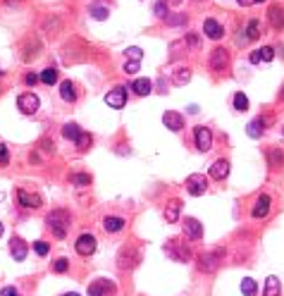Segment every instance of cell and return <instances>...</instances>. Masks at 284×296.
I'll use <instances>...</instances> for the list:
<instances>
[{"label":"cell","instance_id":"8992f818","mask_svg":"<svg viewBox=\"0 0 284 296\" xmlns=\"http://www.w3.org/2000/svg\"><path fill=\"white\" fill-rule=\"evenodd\" d=\"M74 248H77V253L79 256H91L93 251H96V237L93 234H81L79 239H77V244H74Z\"/></svg>","mask_w":284,"mask_h":296},{"label":"cell","instance_id":"30bf717a","mask_svg":"<svg viewBox=\"0 0 284 296\" xmlns=\"http://www.w3.org/2000/svg\"><path fill=\"white\" fill-rule=\"evenodd\" d=\"M105 103L110 108H115V110H120V108H125L127 103V91L122 86H117V89H112V91L105 96Z\"/></svg>","mask_w":284,"mask_h":296},{"label":"cell","instance_id":"4fadbf2b","mask_svg":"<svg viewBox=\"0 0 284 296\" xmlns=\"http://www.w3.org/2000/svg\"><path fill=\"white\" fill-rule=\"evenodd\" d=\"M162 122H165V127H167L170 131H181L184 129V117L175 110L165 112V115H162Z\"/></svg>","mask_w":284,"mask_h":296},{"label":"cell","instance_id":"52a82bcc","mask_svg":"<svg viewBox=\"0 0 284 296\" xmlns=\"http://www.w3.org/2000/svg\"><path fill=\"white\" fill-rule=\"evenodd\" d=\"M107 294H115V282H110V279H96V282H91L89 296H107Z\"/></svg>","mask_w":284,"mask_h":296},{"label":"cell","instance_id":"74e56055","mask_svg":"<svg viewBox=\"0 0 284 296\" xmlns=\"http://www.w3.org/2000/svg\"><path fill=\"white\" fill-rule=\"evenodd\" d=\"M67 268H70V260H67V258L55 260V265H53V270H55V272H67Z\"/></svg>","mask_w":284,"mask_h":296},{"label":"cell","instance_id":"8fae6325","mask_svg":"<svg viewBox=\"0 0 284 296\" xmlns=\"http://www.w3.org/2000/svg\"><path fill=\"white\" fill-rule=\"evenodd\" d=\"M10 253H12V258L22 263V260L26 258V253H29V246H26V241L19 239V237H12L10 239Z\"/></svg>","mask_w":284,"mask_h":296},{"label":"cell","instance_id":"4316f807","mask_svg":"<svg viewBox=\"0 0 284 296\" xmlns=\"http://www.w3.org/2000/svg\"><path fill=\"white\" fill-rule=\"evenodd\" d=\"M38 79H41L43 84H48V86H53L55 81H57V70H55V67H46L43 72L38 74Z\"/></svg>","mask_w":284,"mask_h":296},{"label":"cell","instance_id":"816d5d0a","mask_svg":"<svg viewBox=\"0 0 284 296\" xmlns=\"http://www.w3.org/2000/svg\"><path fill=\"white\" fill-rule=\"evenodd\" d=\"M0 237H2V222H0Z\"/></svg>","mask_w":284,"mask_h":296},{"label":"cell","instance_id":"e0dca14e","mask_svg":"<svg viewBox=\"0 0 284 296\" xmlns=\"http://www.w3.org/2000/svg\"><path fill=\"white\" fill-rule=\"evenodd\" d=\"M267 210H270V196H267V194H260V196L256 198L253 208H251V215H253V218H265Z\"/></svg>","mask_w":284,"mask_h":296},{"label":"cell","instance_id":"6da1fadb","mask_svg":"<svg viewBox=\"0 0 284 296\" xmlns=\"http://www.w3.org/2000/svg\"><path fill=\"white\" fill-rule=\"evenodd\" d=\"M46 222H48V229L53 232L57 239H65V237H67V229H70V213H67V210L57 208V210H53V213L46 218Z\"/></svg>","mask_w":284,"mask_h":296},{"label":"cell","instance_id":"9a60e30c","mask_svg":"<svg viewBox=\"0 0 284 296\" xmlns=\"http://www.w3.org/2000/svg\"><path fill=\"white\" fill-rule=\"evenodd\" d=\"M267 124H270V120H267V117H256V120H251V122H249L246 134H249L251 139H258V136H263V131H265Z\"/></svg>","mask_w":284,"mask_h":296},{"label":"cell","instance_id":"d590c367","mask_svg":"<svg viewBox=\"0 0 284 296\" xmlns=\"http://www.w3.org/2000/svg\"><path fill=\"white\" fill-rule=\"evenodd\" d=\"M153 12H155L158 17H167V2H165V0H158L155 7H153Z\"/></svg>","mask_w":284,"mask_h":296},{"label":"cell","instance_id":"7bdbcfd3","mask_svg":"<svg viewBox=\"0 0 284 296\" xmlns=\"http://www.w3.org/2000/svg\"><path fill=\"white\" fill-rule=\"evenodd\" d=\"M10 163V153H7V146L0 144V165H7Z\"/></svg>","mask_w":284,"mask_h":296},{"label":"cell","instance_id":"ba28073f","mask_svg":"<svg viewBox=\"0 0 284 296\" xmlns=\"http://www.w3.org/2000/svg\"><path fill=\"white\" fill-rule=\"evenodd\" d=\"M165 251H167V256H172L175 260H189V258H191V251H189V246H184V244H177V241H167Z\"/></svg>","mask_w":284,"mask_h":296},{"label":"cell","instance_id":"7a4b0ae2","mask_svg":"<svg viewBox=\"0 0 284 296\" xmlns=\"http://www.w3.org/2000/svg\"><path fill=\"white\" fill-rule=\"evenodd\" d=\"M220 263H222V253H220V251L203 253V256L198 258V270L206 272V275H210V272H215V270L220 268Z\"/></svg>","mask_w":284,"mask_h":296},{"label":"cell","instance_id":"c3c4849f","mask_svg":"<svg viewBox=\"0 0 284 296\" xmlns=\"http://www.w3.org/2000/svg\"><path fill=\"white\" fill-rule=\"evenodd\" d=\"M236 2H239V5H244V7H246V5H253V0H236Z\"/></svg>","mask_w":284,"mask_h":296},{"label":"cell","instance_id":"ee69618b","mask_svg":"<svg viewBox=\"0 0 284 296\" xmlns=\"http://www.w3.org/2000/svg\"><path fill=\"white\" fill-rule=\"evenodd\" d=\"M0 296H19V292L15 289V287H5V289L0 292Z\"/></svg>","mask_w":284,"mask_h":296},{"label":"cell","instance_id":"f6af8a7d","mask_svg":"<svg viewBox=\"0 0 284 296\" xmlns=\"http://www.w3.org/2000/svg\"><path fill=\"white\" fill-rule=\"evenodd\" d=\"M24 81H26L29 86H34L36 81H38V76H36V74H26V76H24Z\"/></svg>","mask_w":284,"mask_h":296},{"label":"cell","instance_id":"7402d4cb","mask_svg":"<svg viewBox=\"0 0 284 296\" xmlns=\"http://www.w3.org/2000/svg\"><path fill=\"white\" fill-rule=\"evenodd\" d=\"M179 210H181V203H179L177 198L170 201V203L165 205V220L170 222V224H175V222L179 220Z\"/></svg>","mask_w":284,"mask_h":296},{"label":"cell","instance_id":"bcb514c9","mask_svg":"<svg viewBox=\"0 0 284 296\" xmlns=\"http://www.w3.org/2000/svg\"><path fill=\"white\" fill-rule=\"evenodd\" d=\"M251 62H253V65H258V62H260V53H258V50H253V53H251V57H249Z\"/></svg>","mask_w":284,"mask_h":296},{"label":"cell","instance_id":"e575fe53","mask_svg":"<svg viewBox=\"0 0 284 296\" xmlns=\"http://www.w3.org/2000/svg\"><path fill=\"white\" fill-rule=\"evenodd\" d=\"M127 57H129V60H136V62H141L143 50H141V48H136V46H131V48H127Z\"/></svg>","mask_w":284,"mask_h":296},{"label":"cell","instance_id":"5b68a950","mask_svg":"<svg viewBox=\"0 0 284 296\" xmlns=\"http://www.w3.org/2000/svg\"><path fill=\"white\" fill-rule=\"evenodd\" d=\"M17 108L24 115H34L36 110H38V96L36 93H22L17 98Z\"/></svg>","mask_w":284,"mask_h":296},{"label":"cell","instance_id":"d6986e66","mask_svg":"<svg viewBox=\"0 0 284 296\" xmlns=\"http://www.w3.org/2000/svg\"><path fill=\"white\" fill-rule=\"evenodd\" d=\"M227 174H230V163H227V160L220 158V160H215L213 165H210V177H213V179L222 182Z\"/></svg>","mask_w":284,"mask_h":296},{"label":"cell","instance_id":"d4e9b609","mask_svg":"<svg viewBox=\"0 0 284 296\" xmlns=\"http://www.w3.org/2000/svg\"><path fill=\"white\" fill-rule=\"evenodd\" d=\"M256 38H260V22L251 19L246 24V41H256Z\"/></svg>","mask_w":284,"mask_h":296},{"label":"cell","instance_id":"836d02e7","mask_svg":"<svg viewBox=\"0 0 284 296\" xmlns=\"http://www.w3.org/2000/svg\"><path fill=\"white\" fill-rule=\"evenodd\" d=\"M258 53H260V62H270V60L275 57V48H270V46H263Z\"/></svg>","mask_w":284,"mask_h":296},{"label":"cell","instance_id":"f35d334b","mask_svg":"<svg viewBox=\"0 0 284 296\" xmlns=\"http://www.w3.org/2000/svg\"><path fill=\"white\" fill-rule=\"evenodd\" d=\"M139 67H141V62H136V60H127V62H125V72L127 74L139 72Z\"/></svg>","mask_w":284,"mask_h":296},{"label":"cell","instance_id":"83f0119b","mask_svg":"<svg viewBox=\"0 0 284 296\" xmlns=\"http://www.w3.org/2000/svg\"><path fill=\"white\" fill-rule=\"evenodd\" d=\"M263 296H280V279H277V277H267Z\"/></svg>","mask_w":284,"mask_h":296},{"label":"cell","instance_id":"d6a6232c","mask_svg":"<svg viewBox=\"0 0 284 296\" xmlns=\"http://www.w3.org/2000/svg\"><path fill=\"white\" fill-rule=\"evenodd\" d=\"M284 163V155L277 150V148H270V165L272 167H280Z\"/></svg>","mask_w":284,"mask_h":296},{"label":"cell","instance_id":"484cf974","mask_svg":"<svg viewBox=\"0 0 284 296\" xmlns=\"http://www.w3.org/2000/svg\"><path fill=\"white\" fill-rule=\"evenodd\" d=\"M131 89L139 93V96H148V93H151V89H153V84H151L148 79H136V81L131 84Z\"/></svg>","mask_w":284,"mask_h":296},{"label":"cell","instance_id":"f907efd6","mask_svg":"<svg viewBox=\"0 0 284 296\" xmlns=\"http://www.w3.org/2000/svg\"><path fill=\"white\" fill-rule=\"evenodd\" d=\"M256 2H265V0H253V5H256Z\"/></svg>","mask_w":284,"mask_h":296},{"label":"cell","instance_id":"ac0fdd59","mask_svg":"<svg viewBox=\"0 0 284 296\" xmlns=\"http://www.w3.org/2000/svg\"><path fill=\"white\" fill-rule=\"evenodd\" d=\"M184 232L189 239H201L203 237V224L196 220V218H186L184 220Z\"/></svg>","mask_w":284,"mask_h":296},{"label":"cell","instance_id":"9c48e42d","mask_svg":"<svg viewBox=\"0 0 284 296\" xmlns=\"http://www.w3.org/2000/svg\"><path fill=\"white\" fill-rule=\"evenodd\" d=\"M136 263H141L139 251H136V248H131V246L122 248V253H120V268H122V270H127V268H134Z\"/></svg>","mask_w":284,"mask_h":296},{"label":"cell","instance_id":"603a6c76","mask_svg":"<svg viewBox=\"0 0 284 296\" xmlns=\"http://www.w3.org/2000/svg\"><path fill=\"white\" fill-rule=\"evenodd\" d=\"M60 96H62V100H67V103H74V100H77L74 84H72V81H62V84H60Z\"/></svg>","mask_w":284,"mask_h":296},{"label":"cell","instance_id":"ab89813d","mask_svg":"<svg viewBox=\"0 0 284 296\" xmlns=\"http://www.w3.org/2000/svg\"><path fill=\"white\" fill-rule=\"evenodd\" d=\"M48 248H51V246H48L46 241H36L34 244V251L38 253V256H48Z\"/></svg>","mask_w":284,"mask_h":296},{"label":"cell","instance_id":"4dcf8cb0","mask_svg":"<svg viewBox=\"0 0 284 296\" xmlns=\"http://www.w3.org/2000/svg\"><path fill=\"white\" fill-rule=\"evenodd\" d=\"M256 292H258V287H256V282L251 277L241 279V294L244 296H256Z\"/></svg>","mask_w":284,"mask_h":296},{"label":"cell","instance_id":"cb8c5ba5","mask_svg":"<svg viewBox=\"0 0 284 296\" xmlns=\"http://www.w3.org/2000/svg\"><path fill=\"white\" fill-rule=\"evenodd\" d=\"M172 81H175L177 86H184V84H189V81H191V70H189V67H179L177 72L172 74Z\"/></svg>","mask_w":284,"mask_h":296},{"label":"cell","instance_id":"3957f363","mask_svg":"<svg viewBox=\"0 0 284 296\" xmlns=\"http://www.w3.org/2000/svg\"><path fill=\"white\" fill-rule=\"evenodd\" d=\"M186 189H189L191 196H201V194H206V189H208V179H206L201 172H194V174L186 177Z\"/></svg>","mask_w":284,"mask_h":296},{"label":"cell","instance_id":"5bb4252c","mask_svg":"<svg viewBox=\"0 0 284 296\" xmlns=\"http://www.w3.org/2000/svg\"><path fill=\"white\" fill-rule=\"evenodd\" d=\"M227 62H230V53L225 50V48H215L213 53H210V67L213 70H225L227 67Z\"/></svg>","mask_w":284,"mask_h":296},{"label":"cell","instance_id":"2e32d148","mask_svg":"<svg viewBox=\"0 0 284 296\" xmlns=\"http://www.w3.org/2000/svg\"><path fill=\"white\" fill-rule=\"evenodd\" d=\"M17 201L22 208H41V196H38V194H29V191H24V189L17 191Z\"/></svg>","mask_w":284,"mask_h":296},{"label":"cell","instance_id":"7dc6e473","mask_svg":"<svg viewBox=\"0 0 284 296\" xmlns=\"http://www.w3.org/2000/svg\"><path fill=\"white\" fill-rule=\"evenodd\" d=\"M189 43H191V46H198V36H194V34H189Z\"/></svg>","mask_w":284,"mask_h":296},{"label":"cell","instance_id":"8d00e7d4","mask_svg":"<svg viewBox=\"0 0 284 296\" xmlns=\"http://www.w3.org/2000/svg\"><path fill=\"white\" fill-rule=\"evenodd\" d=\"M91 15H93L96 19H105L107 15H110V10H107V7H98V5H96V7H91Z\"/></svg>","mask_w":284,"mask_h":296},{"label":"cell","instance_id":"f1b7e54d","mask_svg":"<svg viewBox=\"0 0 284 296\" xmlns=\"http://www.w3.org/2000/svg\"><path fill=\"white\" fill-rule=\"evenodd\" d=\"M79 134H81V129H79L74 122H70V124H65V127H62V136H65V139H70V141H77V139H79Z\"/></svg>","mask_w":284,"mask_h":296},{"label":"cell","instance_id":"7c38bea8","mask_svg":"<svg viewBox=\"0 0 284 296\" xmlns=\"http://www.w3.org/2000/svg\"><path fill=\"white\" fill-rule=\"evenodd\" d=\"M203 34H206L208 38H213V41H217V38L225 36V29H222V24H220L217 19L208 17L206 22H203Z\"/></svg>","mask_w":284,"mask_h":296},{"label":"cell","instance_id":"60d3db41","mask_svg":"<svg viewBox=\"0 0 284 296\" xmlns=\"http://www.w3.org/2000/svg\"><path fill=\"white\" fill-rule=\"evenodd\" d=\"M72 184H91L89 174H72Z\"/></svg>","mask_w":284,"mask_h":296},{"label":"cell","instance_id":"b9f144b4","mask_svg":"<svg viewBox=\"0 0 284 296\" xmlns=\"http://www.w3.org/2000/svg\"><path fill=\"white\" fill-rule=\"evenodd\" d=\"M165 22H167L170 26H177V24H184L186 17H184V15H175V17H165Z\"/></svg>","mask_w":284,"mask_h":296},{"label":"cell","instance_id":"1f68e13d","mask_svg":"<svg viewBox=\"0 0 284 296\" xmlns=\"http://www.w3.org/2000/svg\"><path fill=\"white\" fill-rule=\"evenodd\" d=\"M91 141H93V139H91V134L81 131V134H79V139H77L74 144H77V148H79V150H86V148L91 146Z\"/></svg>","mask_w":284,"mask_h":296},{"label":"cell","instance_id":"44dd1931","mask_svg":"<svg viewBox=\"0 0 284 296\" xmlns=\"http://www.w3.org/2000/svg\"><path fill=\"white\" fill-rule=\"evenodd\" d=\"M267 17H270V24H272L275 29H284V7L272 5L270 12H267Z\"/></svg>","mask_w":284,"mask_h":296},{"label":"cell","instance_id":"277c9868","mask_svg":"<svg viewBox=\"0 0 284 296\" xmlns=\"http://www.w3.org/2000/svg\"><path fill=\"white\" fill-rule=\"evenodd\" d=\"M194 139H196V148H198L201 153L210 150V146H213V134H210L208 127H196V129H194Z\"/></svg>","mask_w":284,"mask_h":296},{"label":"cell","instance_id":"ffe728a7","mask_svg":"<svg viewBox=\"0 0 284 296\" xmlns=\"http://www.w3.org/2000/svg\"><path fill=\"white\" fill-rule=\"evenodd\" d=\"M127 222L122 220V218H117V215H107L105 220H103V229L105 232H110V234H115V232H122L125 229Z\"/></svg>","mask_w":284,"mask_h":296},{"label":"cell","instance_id":"681fc988","mask_svg":"<svg viewBox=\"0 0 284 296\" xmlns=\"http://www.w3.org/2000/svg\"><path fill=\"white\" fill-rule=\"evenodd\" d=\"M280 100H284V86L280 89Z\"/></svg>","mask_w":284,"mask_h":296},{"label":"cell","instance_id":"f5cc1de1","mask_svg":"<svg viewBox=\"0 0 284 296\" xmlns=\"http://www.w3.org/2000/svg\"><path fill=\"white\" fill-rule=\"evenodd\" d=\"M65 296H79V294H74V292H72V294H65Z\"/></svg>","mask_w":284,"mask_h":296},{"label":"cell","instance_id":"f546056e","mask_svg":"<svg viewBox=\"0 0 284 296\" xmlns=\"http://www.w3.org/2000/svg\"><path fill=\"white\" fill-rule=\"evenodd\" d=\"M234 110H239V112H246V110H249V98H246V96H244L241 91L234 96Z\"/></svg>","mask_w":284,"mask_h":296}]
</instances>
